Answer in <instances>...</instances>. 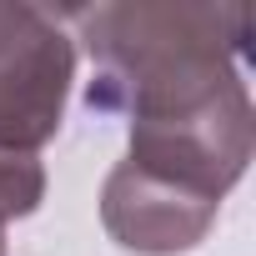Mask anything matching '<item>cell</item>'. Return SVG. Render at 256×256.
<instances>
[{
  "instance_id": "3957f363",
  "label": "cell",
  "mask_w": 256,
  "mask_h": 256,
  "mask_svg": "<svg viewBox=\"0 0 256 256\" xmlns=\"http://www.w3.org/2000/svg\"><path fill=\"white\" fill-rule=\"evenodd\" d=\"M221 201L176 186L136 161H116L100 186V226L116 246L141 251V256H181L206 241L216 226Z\"/></svg>"
},
{
  "instance_id": "5b68a950",
  "label": "cell",
  "mask_w": 256,
  "mask_h": 256,
  "mask_svg": "<svg viewBox=\"0 0 256 256\" xmlns=\"http://www.w3.org/2000/svg\"><path fill=\"white\" fill-rule=\"evenodd\" d=\"M0 256H6V221H0Z\"/></svg>"
},
{
  "instance_id": "6da1fadb",
  "label": "cell",
  "mask_w": 256,
  "mask_h": 256,
  "mask_svg": "<svg viewBox=\"0 0 256 256\" xmlns=\"http://www.w3.org/2000/svg\"><path fill=\"white\" fill-rule=\"evenodd\" d=\"M96 60L90 106L126 120L201 100L241 80L251 10L191 6V0H136V6L70 10Z\"/></svg>"
},
{
  "instance_id": "7a4b0ae2",
  "label": "cell",
  "mask_w": 256,
  "mask_h": 256,
  "mask_svg": "<svg viewBox=\"0 0 256 256\" xmlns=\"http://www.w3.org/2000/svg\"><path fill=\"white\" fill-rule=\"evenodd\" d=\"M76 80V40L60 16L10 0L0 6V141L36 151L60 131Z\"/></svg>"
},
{
  "instance_id": "277c9868",
  "label": "cell",
  "mask_w": 256,
  "mask_h": 256,
  "mask_svg": "<svg viewBox=\"0 0 256 256\" xmlns=\"http://www.w3.org/2000/svg\"><path fill=\"white\" fill-rule=\"evenodd\" d=\"M46 201V166L36 151L6 146L0 141V221H20Z\"/></svg>"
}]
</instances>
